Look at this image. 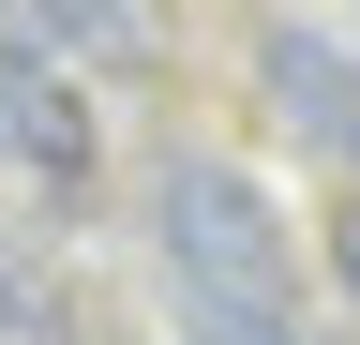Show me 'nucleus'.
I'll return each instance as SVG.
<instances>
[{
	"label": "nucleus",
	"instance_id": "1",
	"mask_svg": "<svg viewBox=\"0 0 360 345\" xmlns=\"http://www.w3.org/2000/svg\"><path fill=\"white\" fill-rule=\"evenodd\" d=\"M150 226H165L180 300H225V315H300V240H285V210L255 195V165L180 150L165 195H150Z\"/></svg>",
	"mask_w": 360,
	"mask_h": 345
},
{
	"label": "nucleus",
	"instance_id": "2",
	"mask_svg": "<svg viewBox=\"0 0 360 345\" xmlns=\"http://www.w3.org/2000/svg\"><path fill=\"white\" fill-rule=\"evenodd\" d=\"M255 91H270V120H300L330 165H360V46H330V30H270Z\"/></svg>",
	"mask_w": 360,
	"mask_h": 345
},
{
	"label": "nucleus",
	"instance_id": "3",
	"mask_svg": "<svg viewBox=\"0 0 360 345\" xmlns=\"http://www.w3.org/2000/svg\"><path fill=\"white\" fill-rule=\"evenodd\" d=\"M15 181L90 195V91H75L60 60H30V46H15Z\"/></svg>",
	"mask_w": 360,
	"mask_h": 345
},
{
	"label": "nucleus",
	"instance_id": "4",
	"mask_svg": "<svg viewBox=\"0 0 360 345\" xmlns=\"http://www.w3.org/2000/svg\"><path fill=\"white\" fill-rule=\"evenodd\" d=\"M30 30L90 75H150L165 60V0H30Z\"/></svg>",
	"mask_w": 360,
	"mask_h": 345
},
{
	"label": "nucleus",
	"instance_id": "5",
	"mask_svg": "<svg viewBox=\"0 0 360 345\" xmlns=\"http://www.w3.org/2000/svg\"><path fill=\"white\" fill-rule=\"evenodd\" d=\"M0 345H90L75 330V285L45 271V255H15V240H0Z\"/></svg>",
	"mask_w": 360,
	"mask_h": 345
},
{
	"label": "nucleus",
	"instance_id": "6",
	"mask_svg": "<svg viewBox=\"0 0 360 345\" xmlns=\"http://www.w3.org/2000/svg\"><path fill=\"white\" fill-rule=\"evenodd\" d=\"M180 345H300V315H225V300H180Z\"/></svg>",
	"mask_w": 360,
	"mask_h": 345
},
{
	"label": "nucleus",
	"instance_id": "7",
	"mask_svg": "<svg viewBox=\"0 0 360 345\" xmlns=\"http://www.w3.org/2000/svg\"><path fill=\"white\" fill-rule=\"evenodd\" d=\"M330 285H345V300H360V195H345V210H330Z\"/></svg>",
	"mask_w": 360,
	"mask_h": 345
},
{
	"label": "nucleus",
	"instance_id": "8",
	"mask_svg": "<svg viewBox=\"0 0 360 345\" xmlns=\"http://www.w3.org/2000/svg\"><path fill=\"white\" fill-rule=\"evenodd\" d=\"M0 165H15V46H0Z\"/></svg>",
	"mask_w": 360,
	"mask_h": 345
}]
</instances>
